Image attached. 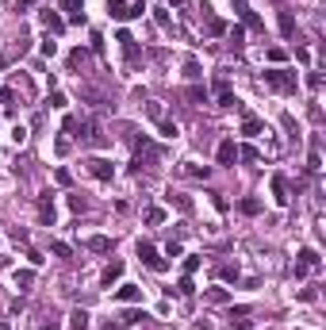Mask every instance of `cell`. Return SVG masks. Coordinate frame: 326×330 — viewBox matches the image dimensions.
<instances>
[{
  "label": "cell",
  "instance_id": "6da1fadb",
  "mask_svg": "<svg viewBox=\"0 0 326 330\" xmlns=\"http://www.w3.org/2000/svg\"><path fill=\"white\" fill-rule=\"evenodd\" d=\"M138 261H142V265H146L150 273H165V269H169V261H165V257H161V253H157L150 242H138Z\"/></svg>",
  "mask_w": 326,
  "mask_h": 330
},
{
  "label": "cell",
  "instance_id": "7a4b0ae2",
  "mask_svg": "<svg viewBox=\"0 0 326 330\" xmlns=\"http://www.w3.org/2000/svg\"><path fill=\"white\" fill-rule=\"evenodd\" d=\"M265 85L276 88V92H296V73H288V70H269V73H265Z\"/></svg>",
  "mask_w": 326,
  "mask_h": 330
},
{
  "label": "cell",
  "instance_id": "3957f363",
  "mask_svg": "<svg viewBox=\"0 0 326 330\" xmlns=\"http://www.w3.org/2000/svg\"><path fill=\"white\" fill-rule=\"evenodd\" d=\"M108 12H112V19H135L146 12V4L138 0V4H127V0H108Z\"/></svg>",
  "mask_w": 326,
  "mask_h": 330
},
{
  "label": "cell",
  "instance_id": "277c9868",
  "mask_svg": "<svg viewBox=\"0 0 326 330\" xmlns=\"http://www.w3.org/2000/svg\"><path fill=\"white\" fill-rule=\"evenodd\" d=\"M85 165H88V173H92L96 181H112V177H115V165L108 161V157H88Z\"/></svg>",
  "mask_w": 326,
  "mask_h": 330
},
{
  "label": "cell",
  "instance_id": "5b68a950",
  "mask_svg": "<svg viewBox=\"0 0 326 330\" xmlns=\"http://www.w3.org/2000/svg\"><path fill=\"white\" fill-rule=\"evenodd\" d=\"M215 100H219V108H234L238 100H234V88L226 77H215Z\"/></svg>",
  "mask_w": 326,
  "mask_h": 330
},
{
  "label": "cell",
  "instance_id": "8992f818",
  "mask_svg": "<svg viewBox=\"0 0 326 330\" xmlns=\"http://www.w3.org/2000/svg\"><path fill=\"white\" fill-rule=\"evenodd\" d=\"M215 161H219V165H234V161H238V142L223 139V142H219V150H215Z\"/></svg>",
  "mask_w": 326,
  "mask_h": 330
},
{
  "label": "cell",
  "instance_id": "52a82bcc",
  "mask_svg": "<svg viewBox=\"0 0 326 330\" xmlns=\"http://www.w3.org/2000/svg\"><path fill=\"white\" fill-rule=\"evenodd\" d=\"M296 265H300V269H307V273H318V269H322V257H318L315 246H303V250H300V261H296Z\"/></svg>",
  "mask_w": 326,
  "mask_h": 330
},
{
  "label": "cell",
  "instance_id": "ba28073f",
  "mask_svg": "<svg viewBox=\"0 0 326 330\" xmlns=\"http://www.w3.org/2000/svg\"><path fill=\"white\" fill-rule=\"evenodd\" d=\"M112 300H115V304H142V288H138V284H119Z\"/></svg>",
  "mask_w": 326,
  "mask_h": 330
},
{
  "label": "cell",
  "instance_id": "9c48e42d",
  "mask_svg": "<svg viewBox=\"0 0 326 330\" xmlns=\"http://www.w3.org/2000/svg\"><path fill=\"white\" fill-rule=\"evenodd\" d=\"M58 8L69 16V23H85V4L81 0H58Z\"/></svg>",
  "mask_w": 326,
  "mask_h": 330
},
{
  "label": "cell",
  "instance_id": "30bf717a",
  "mask_svg": "<svg viewBox=\"0 0 326 330\" xmlns=\"http://www.w3.org/2000/svg\"><path fill=\"white\" fill-rule=\"evenodd\" d=\"M39 19H43V27L50 31V35H58V31H66V19H61V16H58L54 8H43V12H39Z\"/></svg>",
  "mask_w": 326,
  "mask_h": 330
},
{
  "label": "cell",
  "instance_id": "8fae6325",
  "mask_svg": "<svg viewBox=\"0 0 326 330\" xmlns=\"http://www.w3.org/2000/svg\"><path fill=\"white\" fill-rule=\"evenodd\" d=\"M273 200L280 204V208L292 200V196H288V177H284V173H273Z\"/></svg>",
  "mask_w": 326,
  "mask_h": 330
},
{
  "label": "cell",
  "instance_id": "7c38bea8",
  "mask_svg": "<svg viewBox=\"0 0 326 330\" xmlns=\"http://www.w3.org/2000/svg\"><path fill=\"white\" fill-rule=\"evenodd\" d=\"M261 130H265V119H257V115H242V135H249V139H257Z\"/></svg>",
  "mask_w": 326,
  "mask_h": 330
},
{
  "label": "cell",
  "instance_id": "4fadbf2b",
  "mask_svg": "<svg viewBox=\"0 0 326 330\" xmlns=\"http://www.w3.org/2000/svg\"><path fill=\"white\" fill-rule=\"evenodd\" d=\"M234 8H238V16H242V23H246V27H253V31H261V19L253 16V12H249V4H246V0H234Z\"/></svg>",
  "mask_w": 326,
  "mask_h": 330
},
{
  "label": "cell",
  "instance_id": "5bb4252c",
  "mask_svg": "<svg viewBox=\"0 0 326 330\" xmlns=\"http://www.w3.org/2000/svg\"><path fill=\"white\" fill-rule=\"evenodd\" d=\"M39 219H43V223H54V196L50 192L39 196Z\"/></svg>",
  "mask_w": 326,
  "mask_h": 330
},
{
  "label": "cell",
  "instance_id": "9a60e30c",
  "mask_svg": "<svg viewBox=\"0 0 326 330\" xmlns=\"http://www.w3.org/2000/svg\"><path fill=\"white\" fill-rule=\"evenodd\" d=\"M69 326L73 330H88V311L85 307H73V311H69Z\"/></svg>",
  "mask_w": 326,
  "mask_h": 330
},
{
  "label": "cell",
  "instance_id": "2e32d148",
  "mask_svg": "<svg viewBox=\"0 0 326 330\" xmlns=\"http://www.w3.org/2000/svg\"><path fill=\"white\" fill-rule=\"evenodd\" d=\"M119 277H123V261H112V265L104 269V288H112Z\"/></svg>",
  "mask_w": 326,
  "mask_h": 330
},
{
  "label": "cell",
  "instance_id": "e0dca14e",
  "mask_svg": "<svg viewBox=\"0 0 326 330\" xmlns=\"http://www.w3.org/2000/svg\"><path fill=\"white\" fill-rule=\"evenodd\" d=\"M238 211L242 215H261V200L257 196H246V200H238Z\"/></svg>",
  "mask_w": 326,
  "mask_h": 330
},
{
  "label": "cell",
  "instance_id": "ac0fdd59",
  "mask_svg": "<svg viewBox=\"0 0 326 330\" xmlns=\"http://www.w3.org/2000/svg\"><path fill=\"white\" fill-rule=\"evenodd\" d=\"M12 284H16V288H31V284H35V269H16Z\"/></svg>",
  "mask_w": 326,
  "mask_h": 330
},
{
  "label": "cell",
  "instance_id": "d6986e66",
  "mask_svg": "<svg viewBox=\"0 0 326 330\" xmlns=\"http://www.w3.org/2000/svg\"><path fill=\"white\" fill-rule=\"evenodd\" d=\"M88 250H92V253H108V250H112V238H104V235H96V238H88Z\"/></svg>",
  "mask_w": 326,
  "mask_h": 330
},
{
  "label": "cell",
  "instance_id": "ffe728a7",
  "mask_svg": "<svg viewBox=\"0 0 326 330\" xmlns=\"http://www.w3.org/2000/svg\"><path fill=\"white\" fill-rule=\"evenodd\" d=\"M204 300H207V304H226V300H231V292H226V288H207Z\"/></svg>",
  "mask_w": 326,
  "mask_h": 330
},
{
  "label": "cell",
  "instance_id": "44dd1931",
  "mask_svg": "<svg viewBox=\"0 0 326 330\" xmlns=\"http://www.w3.org/2000/svg\"><path fill=\"white\" fill-rule=\"evenodd\" d=\"M280 35H284V39H292V35H296V19H292V12H280Z\"/></svg>",
  "mask_w": 326,
  "mask_h": 330
},
{
  "label": "cell",
  "instance_id": "7402d4cb",
  "mask_svg": "<svg viewBox=\"0 0 326 330\" xmlns=\"http://www.w3.org/2000/svg\"><path fill=\"white\" fill-rule=\"evenodd\" d=\"M184 96L200 104V100H207V88H204V85H188V88H184Z\"/></svg>",
  "mask_w": 326,
  "mask_h": 330
},
{
  "label": "cell",
  "instance_id": "603a6c76",
  "mask_svg": "<svg viewBox=\"0 0 326 330\" xmlns=\"http://www.w3.org/2000/svg\"><path fill=\"white\" fill-rule=\"evenodd\" d=\"M180 173H188V177H207V165H196V161H184V169Z\"/></svg>",
  "mask_w": 326,
  "mask_h": 330
},
{
  "label": "cell",
  "instance_id": "cb8c5ba5",
  "mask_svg": "<svg viewBox=\"0 0 326 330\" xmlns=\"http://www.w3.org/2000/svg\"><path fill=\"white\" fill-rule=\"evenodd\" d=\"M177 135H180L177 123H173V119H161V139H177Z\"/></svg>",
  "mask_w": 326,
  "mask_h": 330
},
{
  "label": "cell",
  "instance_id": "d4e9b609",
  "mask_svg": "<svg viewBox=\"0 0 326 330\" xmlns=\"http://www.w3.org/2000/svg\"><path fill=\"white\" fill-rule=\"evenodd\" d=\"M192 292H196L192 277H180V280H177V295H192Z\"/></svg>",
  "mask_w": 326,
  "mask_h": 330
},
{
  "label": "cell",
  "instance_id": "484cf974",
  "mask_svg": "<svg viewBox=\"0 0 326 330\" xmlns=\"http://www.w3.org/2000/svg\"><path fill=\"white\" fill-rule=\"evenodd\" d=\"M146 223H150V226L165 223V211H161V208H146Z\"/></svg>",
  "mask_w": 326,
  "mask_h": 330
},
{
  "label": "cell",
  "instance_id": "4316f807",
  "mask_svg": "<svg viewBox=\"0 0 326 330\" xmlns=\"http://www.w3.org/2000/svg\"><path fill=\"white\" fill-rule=\"evenodd\" d=\"M169 204H177L180 211H192V200L188 196H177V192H169Z\"/></svg>",
  "mask_w": 326,
  "mask_h": 330
},
{
  "label": "cell",
  "instance_id": "83f0119b",
  "mask_svg": "<svg viewBox=\"0 0 326 330\" xmlns=\"http://www.w3.org/2000/svg\"><path fill=\"white\" fill-rule=\"evenodd\" d=\"M39 50H43V54H46V58H54V54H58V43H54V39H50V35H46V39H43V43H39Z\"/></svg>",
  "mask_w": 326,
  "mask_h": 330
},
{
  "label": "cell",
  "instance_id": "f1b7e54d",
  "mask_svg": "<svg viewBox=\"0 0 326 330\" xmlns=\"http://www.w3.org/2000/svg\"><path fill=\"white\" fill-rule=\"evenodd\" d=\"M307 169H311V173H318V169H322V154H318V150H311V157H307Z\"/></svg>",
  "mask_w": 326,
  "mask_h": 330
},
{
  "label": "cell",
  "instance_id": "f546056e",
  "mask_svg": "<svg viewBox=\"0 0 326 330\" xmlns=\"http://www.w3.org/2000/svg\"><path fill=\"white\" fill-rule=\"evenodd\" d=\"M196 269H200V257H196V253H188V257H184V277H192Z\"/></svg>",
  "mask_w": 326,
  "mask_h": 330
},
{
  "label": "cell",
  "instance_id": "4dcf8cb0",
  "mask_svg": "<svg viewBox=\"0 0 326 330\" xmlns=\"http://www.w3.org/2000/svg\"><path fill=\"white\" fill-rule=\"evenodd\" d=\"M12 139H16V146H23V142H27V127H23V123L12 127Z\"/></svg>",
  "mask_w": 326,
  "mask_h": 330
},
{
  "label": "cell",
  "instance_id": "1f68e13d",
  "mask_svg": "<svg viewBox=\"0 0 326 330\" xmlns=\"http://www.w3.org/2000/svg\"><path fill=\"white\" fill-rule=\"evenodd\" d=\"M142 319H146L142 311H127V315H123V326H135V322H142Z\"/></svg>",
  "mask_w": 326,
  "mask_h": 330
},
{
  "label": "cell",
  "instance_id": "d6a6232c",
  "mask_svg": "<svg viewBox=\"0 0 326 330\" xmlns=\"http://www.w3.org/2000/svg\"><path fill=\"white\" fill-rule=\"evenodd\" d=\"M66 104H69L66 92H58V88H54V92H50V108H66Z\"/></svg>",
  "mask_w": 326,
  "mask_h": 330
},
{
  "label": "cell",
  "instance_id": "836d02e7",
  "mask_svg": "<svg viewBox=\"0 0 326 330\" xmlns=\"http://www.w3.org/2000/svg\"><path fill=\"white\" fill-rule=\"evenodd\" d=\"M238 157H246V161H257V150H253V146H238Z\"/></svg>",
  "mask_w": 326,
  "mask_h": 330
},
{
  "label": "cell",
  "instance_id": "e575fe53",
  "mask_svg": "<svg viewBox=\"0 0 326 330\" xmlns=\"http://www.w3.org/2000/svg\"><path fill=\"white\" fill-rule=\"evenodd\" d=\"M50 250H54V257H69V253H73V250H69V246H66V242H54V246H50Z\"/></svg>",
  "mask_w": 326,
  "mask_h": 330
},
{
  "label": "cell",
  "instance_id": "d590c367",
  "mask_svg": "<svg viewBox=\"0 0 326 330\" xmlns=\"http://www.w3.org/2000/svg\"><path fill=\"white\" fill-rule=\"evenodd\" d=\"M207 31H211V35H223L226 23H223V19H211V23H207Z\"/></svg>",
  "mask_w": 326,
  "mask_h": 330
},
{
  "label": "cell",
  "instance_id": "8d00e7d4",
  "mask_svg": "<svg viewBox=\"0 0 326 330\" xmlns=\"http://www.w3.org/2000/svg\"><path fill=\"white\" fill-rule=\"evenodd\" d=\"M81 61H85V50H81V46H77V50H73V54H69V65H73V70H77V65H81Z\"/></svg>",
  "mask_w": 326,
  "mask_h": 330
},
{
  "label": "cell",
  "instance_id": "74e56055",
  "mask_svg": "<svg viewBox=\"0 0 326 330\" xmlns=\"http://www.w3.org/2000/svg\"><path fill=\"white\" fill-rule=\"evenodd\" d=\"M184 73H188V77H200V61H196V58L184 61Z\"/></svg>",
  "mask_w": 326,
  "mask_h": 330
},
{
  "label": "cell",
  "instance_id": "f35d334b",
  "mask_svg": "<svg viewBox=\"0 0 326 330\" xmlns=\"http://www.w3.org/2000/svg\"><path fill=\"white\" fill-rule=\"evenodd\" d=\"M180 253H184V250H180V242H169V246H165V257H180Z\"/></svg>",
  "mask_w": 326,
  "mask_h": 330
},
{
  "label": "cell",
  "instance_id": "ab89813d",
  "mask_svg": "<svg viewBox=\"0 0 326 330\" xmlns=\"http://www.w3.org/2000/svg\"><path fill=\"white\" fill-rule=\"evenodd\" d=\"M154 19H157L161 27H169V12H165V8H154Z\"/></svg>",
  "mask_w": 326,
  "mask_h": 330
},
{
  "label": "cell",
  "instance_id": "60d3db41",
  "mask_svg": "<svg viewBox=\"0 0 326 330\" xmlns=\"http://www.w3.org/2000/svg\"><path fill=\"white\" fill-rule=\"evenodd\" d=\"M104 330H127V326H123V322H112V319H108V322H104Z\"/></svg>",
  "mask_w": 326,
  "mask_h": 330
},
{
  "label": "cell",
  "instance_id": "b9f144b4",
  "mask_svg": "<svg viewBox=\"0 0 326 330\" xmlns=\"http://www.w3.org/2000/svg\"><path fill=\"white\" fill-rule=\"evenodd\" d=\"M231 330H249V322H231Z\"/></svg>",
  "mask_w": 326,
  "mask_h": 330
},
{
  "label": "cell",
  "instance_id": "7bdbcfd3",
  "mask_svg": "<svg viewBox=\"0 0 326 330\" xmlns=\"http://www.w3.org/2000/svg\"><path fill=\"white\" fill-rule=\"evenodd\" d=\"M39 330H61V326H58V322H43Z\"/></svg>",
  "mask_w": 326,
  "mask_h": 330
},
{
  "label": "cell",
  "instance_id": "ee69618b",
  "mask_svg": "<svg viewBox=\"0 0 326 330\" xmlns=\"http://www.w3.org/2000/svg\"><path fill=\"white\" fill-rule=\"evenodd\" d=\"M31 4H35V0H16V8H31Z\"/></svg>",
  "mask_w": 326,
  "mask_h": 330
},
{
  "label": "cell",
  "instance_id": "f6af8a7d",
  "mask_svg": "<svg viewBox=\"0 0 326 330\" xmlns=\"http://www.w3.org/2000/svg\"><path fill=\"white\" fill-rule=\"evenodd\" d=\"M169 4H184V0H169Z\"/></svg>",
  "mask_w": 326,
  "mask_h": 330
},
{
  "label": "cell",
  "instance_id": "bcb514c9",
  "mask_svg": "<svg viewBox=\"0 0 326 330\" xmlns=\"http://www.w3.org/2000/svg\"><path fill=\"white\" fill-rule=\"evenodd\" d=\"M0 242H4V238H0Z\"/></svg>",
  "mask_w": 326,
  "mask_h": 330
}]
</instances>
